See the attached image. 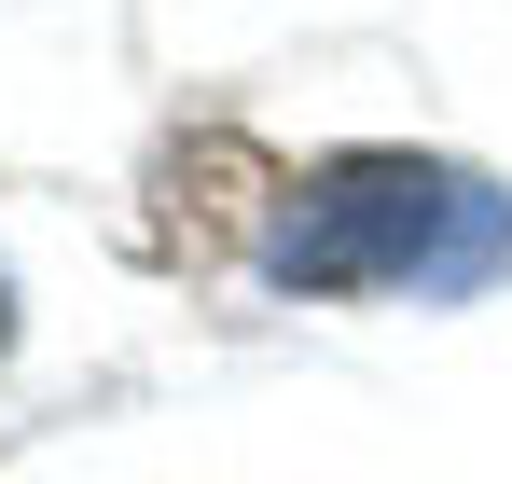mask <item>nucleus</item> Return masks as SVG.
I'll return each instance as SVG.
<instances>
[{"label": "nucleus", "instance_id": "obj_1", "mask_svg": "<svg viewBox=\"0 0 512 484\" xmlns=\"http://www.w3.org/2000/svg\"><path fill=\"white\" fill-rule=\"evenodd\" d=\"M263 291H305V305H471L512 277V194L485 166H443V153H333L305 166L250 236Z\"/></svg>", "mask_w": 512, "mask_h": 484}, {"label": "nucleus", "instance_id": "obj_2", "mask_svg": "<svg viewBox=\"0 0 512 484\" xmlns=\"http://www.w3.org/2000/svg\"><path fill=\"white\" fill-rule=\"evenodd\" d=\"M0 346H14V277H0Z\"/></svg>", "mask_w": 512, "mask_h": 484}]
</instances>
